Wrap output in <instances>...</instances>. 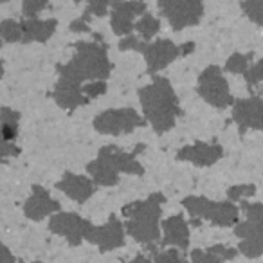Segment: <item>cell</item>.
<instances>
[{
	"instance_id": "10",
	"label": "cell",
	"mask_w": 263,
	"mask_h": 263,
	"mask_svg": "<svg viewBox=\"0 0 263 263\" xmlns=\"http://www.w3.org/2000/svg\"><path fill=\"white\" fill-rule=\"evenodd\" d=\"M58 209V204L52 202L51 198L47 197L45 193H36L29 202H27V208H26V213L29 218L33 220H40L44 216L51 215L52 211Z\"/></svg>"
},
{
	"instance_id": "3",
	"label": "cell",
	"mask_w": 263,
	"mask_h": 263,
	"mask_svg": "<svg viewBox=\"0 0 263 263\" xmlns=\"http://www.w3.org/2000/svg\"><path fill=\"white\" fill-rule=\"evenodd\" d=\"M90 243L98 245L101 252H110L124 245V227L117 220V216H110V220L105 226H90L87 233V238Z\"/></svg>"
},
{
	"instance_id": "4",
	"label": "cell",
	"mask_w": 263,
	"mask_h": 263,
	"mask_svg": "<svg viewBox=\"0 0 263 263\" xmlns=\"http://www.w3.org/2000/svg\"><path fill=\"white\" fill-rule=\"evenodd\" d=\"M92 223L83 220L81 216L74 215V213H62V215H56L54 218L49 223V229L52 233L63 236L69 241L72 247L80 245L81 241L87 238V233L90 229Z\"/></svg>"
},
{
	"instance_id": "16",
	"label": "cell",
	"mask_w": 263,
	"mask_h": 263,
	"mask_svg": "<svg viewBox=\"0 0 263 263\" xmlns=\"http://www.w3.org/2000/svg\"><path fill=\"white\" fill-rule=\"evenodd\" d=\"M245 65H247V62H245V60H241V56H233V58H231V62L227 63V69H229L231 72H243Z\"/></svg>"
},
{
	"instance_id": "6",
	"label": "cell",
	"mask_w": 263,
	"mask_h": 263,
	"mask_svg": "<svg viewBox=\"0 0 263 263\" xmlns=\"http://www.w3.org/2000/svg\"><path fill=\"white\" fill-rule=\"evenodd\" d=\"M162 231H164V240L162 245H173L175 249H187L190 245V227L186 220L180 215L170 216L168 220L162 222Z\"/></svg>"
},
{
	"instance_id": "8",
	"label": "cell",
	"mask_w": 263,
	"mask_h": 263,
	"mask_svg": "<svg viewBox=\"0 0 263 263\" xmlns=\"http://www.w3.org/2000/svg\"><path fill=\"white\" fill-rule=\"evenodd\" d=\"M238 251L231 247H223V245H213L208 251L202 249H193L191 251L190 263H223L229 259L236 258Z\"/></svg>"
},
{
	"instance_id": "17",
	"label": "cell",
	"mask_w": 263,
	"mask_h": 263,
	"mask_svg": "<svg viewBox=\"0 0 263 263\" xmlns=\"http://www.w3.org/2000/svg\"><path fill=\"white\" fill-rule=\"evenodd\" d=\"M0 263H16V259H15V256L11 254V251L2 243H0Z\"/></svg>"
},
{
	"instance_id": "11",
	"label": "cell",
	"mask_w": 263,
	"mask_h": 263,
	"mask_svg": "<svg viewBox=\"0 0 263 263\" xmlns=\"http://www.w3.org/2000/svg\"><path fill=\"white\" fill-rule=\"evenodd\" d=\"M60 187H62V190L65 191L70 198H74L76 202H85L92 193H94V186H92L88 180L81 179V177L69 179L67 182H63Z\"/></svg>"
},
{
	"instance_id": "15",
	"label": "cell",
	"mask_w": 263,
	"mask_h": 263,
	"mask_svg": "<svg viewBox=\"0 0 263 263\" xmlns=\"http://www.w3.org/2000/svg\"><path fill=\"white\" fill-rule=\"evenodd\" d=\"M252 193H254L252 186H236L229 191V198L231 200H241L243 197H251Z\"/></svg>"
},
{
	"instance_id": "2",
	"label": "cell",
	"mask_w": 263,
	"mask_h": 263,
	"mask_svg": "<svg viewBox=\"0 0 263 263\" xmlns=\"http://www.w3.org/2000/svg\"><path fill=\"white\" fill-rule=\"evenodd\" d=\"M184 208L195 218V226H198V218H205L222 227L234 226L238 222V208L231 202H213L208 198L190 197L184 200Z\"/></svg>"
},
{
	"instance_id": "19",
	"label": "cell",
	"mask_w": 263,
	"mask_h": 263,
	"mask_svg": "<svg viewBox=\"0 0 263 263\" xmlns=\"http://www.w3.org/2000/svg\"><path fill=\"white\" fill-rule=\"evenodd\" d=\"M128 263H154L150 258H146V256H143V254H137L136 258H132Z\"/></svg>"
},
{
	"instance_id": "13",
	"label": "cell",
	"mask_w": 263,
	"mask_h": 263,
	"mask_svg": "<svg viewBox=\"0 0 263 263\" xmlns=\"http://www.w3.org/2000/svg\"><path fill=\"white\" fill-rule=\"evenodd\" d=\"M154 263H190L186 256L179 249H166V251H155Z\"/></svg>"
},
{
	"instance_id": "9",
	"label": "cell",
	"mask_w": 263,
	"mask_h": 263,
	"mask_svg": "<svg viewBox=\"0 0 263 263\" xmlns=\"http://www.w3.org/2000/svg\"><path fill=\"white\" fill-rule=\"evenodd\" d=\"M99 121H105V124H98L99 130L101 132H108V134H114V128H119L117 130V134L119 132H128L132 130V126L134 124H139V119H137V116L132 110H123V112H105V116L101 117Z\"/></svg>"
},
{
	"instance_id": "7",
	"label": "cell",
	"mask_w": 263,
	"mask_h": 263,
	"mask_svg": "<svg viewBox=\"0 0 263 263\" xmlns=\"http://www.w3.org/2000/svg\"><path fill=\"white\" fill-rule=\"evenodd\" d=\"M202 94H204L205 101L213 103L216 106H223L227 103V87L223 78L216 72V69H211L204 74L202 78Z\"/></svg>"
},
{
	"instance_id": "14",
	"label": "cell",
	"mask_w": 263,
	"mask_h": 263,
	"mask_svg": "<svg viewBox=\"0 0 263 263\" xmlns=\"http://www.w3.org/2000/svg\"><path fill=\"white\" fill-rule=\"evenodd\" d=\"M137 29L141 31V34L143 36H146V38H150L152 34H155L157 33V29H159V22L155 18H152V16H146V18L143 20V22L137 26Z\"/></svg>"
},
{
	"instance_id": "1",
	"label": "cell",
	"mask_w": 263,
	"mask_h": 263,
	"mask_svg": "<svg viewBox=\"0 0 263 263\" xmlns=\"http://www.w3.org/2000/svg\"><path fill=\"white\" fill-rule=\"evenodd\" d=\"M164 198L161 195H154L144 202H136L124 208V216L128 218L126 231L132 238L139 243L146 245L154 251V243L161 238V204Z\"/></svg>"
},
{
	"instance_id": "20",
	"label": "cell",
	"mask_w": 263,
	"mask_h": 263,
	"mask_svg": "<svg viewBox=\"0 0 263 263\" xmlns=\"http://www.w3.org/2000/svg\"><path fill=\"white\" fill-rule=\"evenodd\" d=\"M33 263H42V261H33Z\"/></svg>"
},
{
	"instance_id": "5",
	"label": "cell",
	"mask_w": 263,
	"mask_h": 263,
	"mask_svg": "<svg viewBox=\"0 0 263 263\" xmlns=\"http://www.w3.org/2000/svg\"><path fill=\"white\" fill-rule=\"evenodd\" d=\"M234 233L240 236L238 252H241L245 258L254 259L263 254V226L245 220L234 227Z\"/></svg>"
},
{
	"instance_id": "18",
	"label": "cell",
	"mask_w": 263,
	"mask_h": 263,
	"mask_svg": "<svg viewBox=\"0 0 263 263\" xmlns=\"http://www.w3.org/2000/svg\"><path fill=\"white\" fill-rule=\"evenodd\" d=\"M247 80L251 81V83H254V81H258V80H263V63H259V65L256 67L252 76H247Z\"/></svg>"
},
{
	"instance_id": "12",
	"label": "cell",
	"mask_w": 263,
	"mask_h": 263,
	"mask_svg": "<svg viewBox=\"0 0 263 263\" xmlns=\"http://www.w3.org/2000/svg\"><path fill=\"white\" fill-rule=\"evenodd\" d=\"M175 52L177 51H175L173 45H170L168 42H161V44L150 47V52H148V62H152L155 67H162L173 58Z\"/></svg>"
}]
</instances>
